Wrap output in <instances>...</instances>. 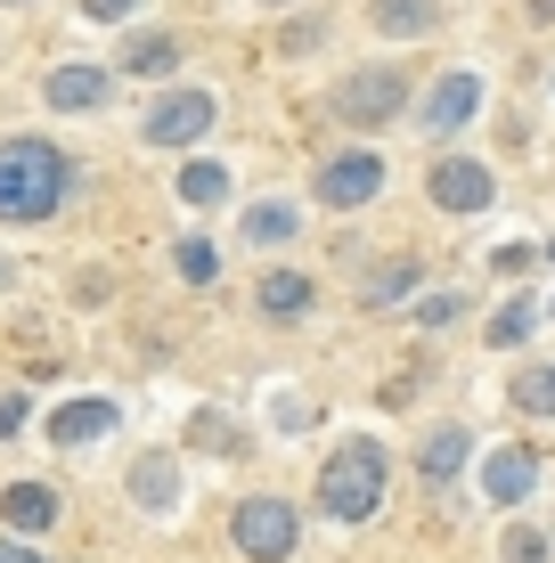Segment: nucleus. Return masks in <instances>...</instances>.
Returning <instances> with one entry per match:
<instances>
[{
    "label": "nucleus",
    "instance_id": "obj_1",
    "mask_svg": "<svg viewBox=\"0 0 555 563\" xmlns=\"http://www.w3.org/2000/svg\"><path fill=\"white\" fill-rule=\"evenodd\" d=\"M74 197V164L49 140H9L0 147V221H49Z\"/></svg>",
    "mask_w": 555,
    "mask_h": 563
},
{
    "label": "nucleus",
    "instance_id": "obj_2",
    "mask_svg": "<svg viewBox=\"0 0 555 563\" xmlns=\"http://www.w3.org/2000/svg\"><path fill=\"white\" fill-rule=\"evenodd\" d=\"M385 507V450L376 441H343V450L319 465V515L328 522H368Z\"/></svg>",
    "mask_w": 555,
    "mask_h": 563
},
{
    "label": "nucleus",
    "instance_id": "obj_3",
    "mask_svg": "<svg viewBox=\"0 0 555 563\" xmlns=\"http://www.w3.org/2000/svg\"><path fill=\"white\" fill-rule=\"evenodd\" d=\"M328 107H335V123H352V131H385L392 114L409 107V74L400 66H359L328 90Z\"/></svg>",
    "mask_w": 555,
    "mask_h": 563
},
{
    "label": "nucleus",
    "instance_id": "obj_4",
    "mask_svg": "<svg viewBox=\"0 0 555 563\" xmlns=\"http://www.w3.org/2000/svg\"><path fill=\"white\" fill-rule=\"evenodd\" d=\"M229 522H237V548L254 563H286V555H295V539H302V522H295L286 498H245Z\"/></svg>",
    "mask_w": 555,
    "mask_h": 563
},
{
    "label": "nucleus",
    "instance_id": "obj_5",
    "mask_svg": "<svg viewBox=\"0 0 555 563\" xmlns=\"http://www.w3.org/2000/svg\"><path fill=\"white\" fill-rule=\"evenodd\" d=\"M147 140L156 147H197L204 131H213V90H164L156 107H147Z\"/></svg>",
    "mask_w": 555,
    "mask_h": 563
},
{
    "label": "nucleus",
    "instance_id": "obj_6",
    "mask_svg": "<svg viewBox=\"0 0 555 563\" xmlns=\"http://www.w3.org/2000/svg\"><path fill=\"white\" fill-rule=\"evenodd\" d=\"M368 197H385V155L352 147V155H335V164H319V205L352 212V205H368Z\"/></svg>",
    "mask_w": 555,
    "mask_h": 563
},
{
    "label": "nucleus",
    "instance_id": "obj_7",
    "mask_svg": "<svg viewBox=\"0 0 555 563\" xmlns=\"http://www.w3.org/2000/svg\"><path fill=\"white\" fill-rule=\"evenodd\" d=\"M425 188H433V205H442V212H482L490 197H499V180H490V164H474V155H442Z\"/></svg>",
    "mask_w": 555,
    "mask_h": 563
},
{
    "label": "nucleus",
    "instance_id": "obj_8",
    "mask_svg": "<svg viewBox=\"0 0 555 563\" xmlns=\"http://www.w3.org/2000/svg\"><path fill=\"white\" fill-rule=\"evenodd\" d=\"M114 424H123V400H107V393L66 400V409H49V450H82V441H107Z\"/></svg>",
    "mask_w": 555,
    "mask_h": 563
},
{
    "label": "nucleus",
    "instance_id": "obj_9",
    "mask_svg": "<svg viewBox=\"0 0 555 563\" xmlns=\"http://www.w3.org/2000/svg\"><path fill=\"white\" fill-rule=\"evenodd\" d=\"M482 490H490V507H523V498L540 490V450H523V441L490 450V465H482Z\"/></svg>",
    "mask_w": 555,
    "mask_h": 563
},
{
    "label": "nucleus",
    "instance_id": "obj_10",
    "mask_svg": "<svg viewBox=\"0 0 555 563\" xmlns=\"http://www.w3.org/2000/svg\"><path fill=\"white\" fill-rule=\"evenodd\" d=\"M107 90H114V74L107 66H49L42 74V99L57 114H90V107H107Z\"/></svg>",
    "mask_w": 555,
    "mask_h": 563
},
{
    "label": "nucleus",
    "instance_id": "obj_11",
    "mask_svg": "<svg viewBox=\"0 0 555 563\" xmlns=\"http://www.w3.org/2000/svg\"><path fill=\"white\" fill-rule=\"evenodd\" d=\"M0 522L25 531V539L57 531V490H49V482H9V490H0Z\"/></svg>",
    "mask_w": 555,
    "mask_h": 563
},
{
    "label": "nucleus",
    "instance_id": "obj_12",
    "mask_svg": "<svg viewBox=\"0 0 555 563\" xmlns=\"http://www.w3.org/2000/svg\"><path fill=\"white\" fill-rule=\"evenodd\" d=\"M474 107H482V82L457 66V74H442V82H433V99H425V131H466V123H474Z\"/></svg>",
    "mask_w": 555,
    "mask_h": 563
},
{
    "label": "nucleus",
    "instance_id": "obj_13",
    "mask_svg": "<svg viewBox=\"0 0 555 563\" xmlns=\"http://www.w3.org/2000/svg\"><path fill=\"white\" fill-rule=\"evenodd\" d=\"M311 295L319 286L302 278V269H270V278L254 286V302H262V319H302V310H311Z\"/></svg>",
    "mask_w": 555,
    "mask_h": 563
},
{
    "label": "nucleus",
    "instance_id": "obj_14",
    "mask_svg": "<svg viewBox=\"0 0 555 563\" xmlns=\"http://www.w3.org/2000/svg\"><path fill=\"white\" fill-rule=\"evenodd\" d=\"M131 498L164 515L171 498H180V457H164V450H156V457H140V465H131Z\"/></svg>",
    "mask_w": 555,
    "mask_h": 563
},
{
    "label": "nucleus",
    "instance_id": "obj_15",
    "mask_svg": "<svg viewBox=\"0 0 555 563\" xmlns=\"http://www.w3.org/2000/svg\"><path fill=\"white\" fill-rule=\"evenodd\" d=\"M376 33H392V42H417V33H433V16H442V9H433V0H376Z\"/></svg>",
    "mask_w": 555,
    "mask_h": 563
},
{
    "label": "nucleus",
    "instance_id": "obj_16",
    "mask_svg": "<svg viewBox=\"0 0 555 563\" xmlns=\"http://www.w3.org/2000/svg\"><path fill=\"white\" fill-rule=\"evenodd\" d=\"M466 450H474V441H466V424H433V433H425V450H417V465H425L433 482H449L457 465H466Z\"/></svg>",
    "mask_w": 555,
    "mask_h": 563
},
{
    "label": "nucleus",
    "instance_id": "obj_17",
    "mask_svg": "<svg viewBox=\"0 0 555 563\" xmlns=\"http://www.w3.org/2000/svg\"><path fill=\"white\" fill-rule=\"evenodd\" d=\"M531 327H540V302H531V295H514V302H499V310H490V327H482V335L499 343V352H514V343H523Z\"/></svg>",
    "mask_w": 555,
    "mask_h": 563
},
{
    "label": "nucleus",
    "instance_id": "obj_18",
    "mask_svg": "<svg viewBox=\"0 0 555 563\" xmlns=\"http://www.w3.org/2000/svg\"><path fill=\"white\" fill-rule=\"evenodd\" d=\"M295 229H302L295 205H254V212H245V245H286Z\"/></svg>",
    "mask_w": 555,
    "mask_h": 563
},
{
    "label": "nucleus",
    "instance_id": "obj_19",
    "mask_svg": "<svg viewBox=\"0 0 555 563\" xmlns=\"http://www.w3.org/2000/svg\"><path fill=\"white\" fill-rule=\"evenodd\" d=\"M114 66H123V74H171V66H180V42H171V33H147V42H131Z\"/></svg>",
    "mask_w": 555,
    "mask_h": 563
},
{
    "label": "nucleus",
    "instance_id": "obj_20",
    "mask_svg": "<svg viewBox=\"0 0 555 563\" xmlns=\"http://www.w3.org/2000/svg\"><path fill=\"white\" fill-rule=\"evenodd\" d=\"M188 450H213V457H237L245 441H237V424H229V417H213V409H197V417H188Z\"/></svg>",
    "mask_w": 555,
    "mask_h": 563
},
{
    "label": "nucleus",
    "instance_id": "obj_21",
    "mask_svg": "<svg viewBox=\"0 0 555 563\" xmlns=\"http://www.w3.org/2000/svg\"><path fill=\"white\" fill-rule=\"evenodd\" d=\"M514 409L523 417H555V367H523V376H514Z\"/></svg>",
    "mask_w": 555,
    "mask_h": 563
},
{
    "label": "nucleus",
    "instance_id": "obj_22",
    "mask_svg": "<svg viewBox=\"0 0 555 563\" xmlns=\"http://www.w3.org/2000/svg\"><path fill=\"white\" fill-rule=\"evenodd\" d=\"M180 197H188V205H221V197H229V172H221V164H188V172H180Z\"/></svg>",
    "mask_w": 555,
    "mask_h": 563
},
{
    "label": "nucleus",
    "instance_id": "obj_23",
    "mask_svg": "<svg viewBox=\"0 0 555 563\" xmlns=\"http://www.w3.org/2000/svg\"><path fill=\"white\" fill-rule=\"evenodd\" d=\"M171 262H180V278H188V286H213V278H221V254H213L204 238H188V245H180Z\"/></svg>",
    "mask_w": 555,
    "mask_h": 563
},
{
    "label": "nucleus",
    "instance_id": "obj_24",
    "mask_svg": "<svg viewBox=\"0 0 555 563\" xmlns=\"http://www.w3.org/2000/svg\"><path fill=\"white\" fill-rule=\"evenodd\" d=\"M449 319H466V295H457V286H449V295H425V302H417V327H449Z\"/></svg>",
    "mask_w": 555,
    "mask_h": 563
},
{
    "label": "nucleus",
    "instance_id": "obj_25",
    "mask_svg": "<svg viewBox=\"0 0 555 563\" xmlns=\"http://www.w3.org/2000/svg\"><path fill=\"white\" fill-rule=\"evenodd\" d=\"M409 286H417V269H409V262H392L385 278H368V302H400Z\"/></svg>",
    "mask_w": 555,
    "mask_h": 563
},
{
    "label": "nucleus",
    "instance_id": "obj_26",
    "mask_svg": "<svg viewBox=\"0 0 555 563\" xmlns=\"http://www.w3.org/2000/svg\"><path fill=\"white\" fill-rule=\"evenodd\" d=\"M499 555H507V563H547V539H540V531H523V522H514Z\"/></svg>",
    "mask_w": 555,
    "mask_h": 563
},
{
    "label": "nucleus",
    "instance_id": "obj_27",
    "mask_svg": "<svg viewBox=\"0 0 555 563\" xmlns=\"http://www.w3.org/2000/svg\"><path fill=\"white\" fill-rule=\"evenodd\" d=\"M531 262H540V254H531V245H523V238H507V245H499V254H490V269H499V278H523V269H531Z\"/></svg>",
    "mask_w": 555,
    "mask_h": 563
},
{
    "label": "nucleus",
    "instance_id": "obj_28",
    "mask_svg": "<svg viewBox=\"0 0 555 563\" xmlns=\"http://www.w3.org/2000/svg\"><path fill=\"white\" fill-rule=\"evenodd\" d=\"M82 9H90V16H107V25H123V16L140 9V0H82Z\"/></svg>",
    "mask_w": 555,
    "mask_h": 563
},
{
    "label": "nucleus",
    "instance_id": "obj_29",
    "mask_svg": "<svg viewBox=\"0 0 555 563\" xmlns=\"http://www.w3.org/2000/svg\"><path fill=\"white\" fill-rule=\"evenodd\" d=\"M16 424H25V400H16V393H9V400H0V441H9V433H16Z\"/></svg>",
    "mask_w": 555,
    "mask_h": 563
},
{
    "label": "nucleus",
    "instance_id": "obj_30",
    "mask_svg": "<svg viewBox=\"0 0 555 563\" xmlns=\"http://www.w3.org/2000/svg\"><path fill=\"white\" fill-rule=\"evenodd\" d=\"M0 563H42V555H33L25 539H0Z\"/></svg>",
    "mask_w": 555,
    "mask_h": 563
},
{
    "label": "nucleus",
    "instance_id": "obj_31",
    "mask_svg": "<svg viewBox=\"0 0 555 563\" xmlns=\"http://www.w3.org/2000/svg\"><path fill=\"white\" fill-rule=\"evenodd\" d=\"M531 16H540V25H555V0H531Z\"/></svg>",
    "mask_w": 555,
    "mask_h": 563
},
{
    "label": "nucleus",
    "instance_id": "obj_32",
    "mask_svg": "<svg viewBox=\"0 0 555 563\" xmlns=\"http://www.w3.org/2000/svg\"><path fill=\"white\" fill-rule=\"evenodd\" d=\"M9 278H16V269H9V254H0V286H9Z\"/></svg>",
    "mask_w": 555,
    "mask_h": 563
},
{
    "label": "nucleus",
    "instance_id": "obj_33",
    "mask_svg": "<svg viewBox=\"0 0 555 563\" xmlns=\"http://www.w3.org/2000/svg\"><path fill=\"white\" fill-rule=\"evenodd\" d=\"M262 9H286V0H262Z\"/></svg>",
    "mask_w": 555,
    "mask_h": 563
},
{
    "label": "nucleus",
    "instance_id": "obj_34",
    "mask_svg": "<svg viewBox=\"0 0 555 563\" xmlns=\"http://www.w3.org/2000/svg\"><path fill=\"white\" fill-rule=\"evenodd\" d=\"M547 262H555V245H547Z\"/></svg>",
    "mask_w": 555,
    "mask_h": 563
}]
</instances>
